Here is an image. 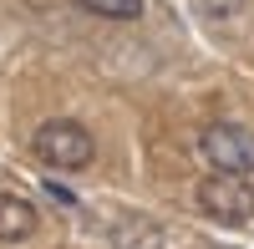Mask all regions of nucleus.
<instances>
[{
  "label": "nucleus",
  "mask_w": 254,
  "mask_h": 249,
  "mask_svg": "<svg viewBox=\"0 0 254 249\" xmlns=\"http://www.w3.org/2000/svg\"><path fill=\"white\" fill-rule=\"evenodd\" d=\"M36 158L41 163H51V168H87L92 163V132L81 127V122L71 117H51V122H41V132H36Z\"/></svg>",
  "instance_id": "nucleus-1"
},
{
  "label": "nucleus",
  "mask_w": 254,
  "mask_h": 249,
  "mask_svg": "<svg viewBox=\"0 0 254 249\" xmlns=\"http://www.w3.org/2000/svg\"><path fill=\"white\" fill-rule=\"evenodd\" d=\"M198 148H203L208 163H214V173H224V178L254 173V148H249V137L234 127V122H214V127H203Z\"/></svg>",
  "instance_id": "nucleus-2"
},
{
  "label": "nucleus",
  "mask_w": 254,
  "mask_h": 249,
  "mask_svg": "<svg viewBox=\"0 0 254 249\" xmlns=\"http://www.w3.org/2000/svg\"><path fill=\"white\" fill-rule=\"evenodd\" d=\"M198 209L208 219H219V224H249L254 219V193H249V183L244 178H203L198 183Z\"/></svg>",
  "instance_id": "nucleus-3"
},
{
  "label": "nucleus",
  "mask_w": 254,
  "mask_h": 249,
  "mask_svg": "<svg viewBox=\"0 0 254 249\" xmlns=\"http://www.w3.org/2000/svg\"><path fill=\"white\" fill-rule=\"evenodd\" d=\"M31 234H36V209L20 193H0V244H15Z\"/></svg>",
  "instance_id": "nucleus-4"
},
{
  "label": "nucleus",
  "mask_w": 254,
  "mask_h": 249,
  "mask_svg": "<svg viewBox=\"0 0 254 249\" xmlns=\"http://www.w3.org/2000/svg\"><path fill=\"white\" fill-rule=\"evenodd\" d=\"M76 5L92 15H107V20H137L142 15V0H76Z\"/></svg>",
  "instance_id": "nucleus-5"
},
{
  "label": "nucleus",
  "mask_w": 254,
  "mask_h": 249,
  "mask_svg": "<svg viewBox=\"0 0 254 249\" xmlns=\"http://www.w3.org/2000/svg\"><path fill=\"white\" fill-rule=\"evenodd\" d=\"M198 10H203V15H214V20H229V15H239V10H244V0H198Z\"/></svg>",
  "instance_id": "nucleus-6"
}]
</instances>
